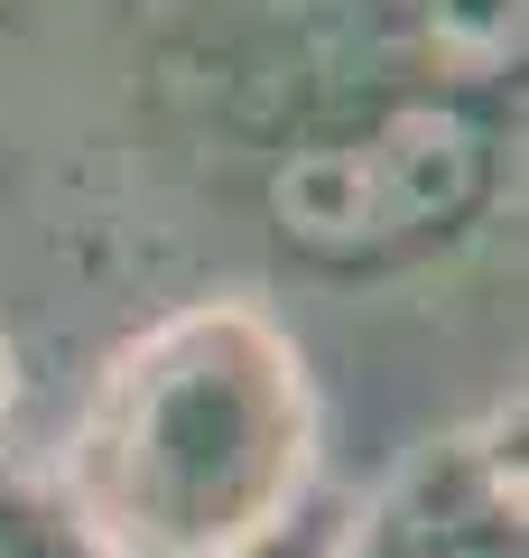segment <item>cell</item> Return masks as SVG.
Returning a JSON list of instances; mask_svg holds the SVG:
<instances>
[{"label":"cell","instance_id":"6da1fadb","mask_svg":"<svg viewBox=\"0 0 529 558\" xmlns=\"http://www.w3.org/2000/svg\"><path fill=\"white\" fill-rule=\"evenodd\" d=\"M121 558H223L325 494V400L288 317L242 289L149 317L47 457Z\"/></svg>","mask_w":529,"mask_h":558},{"label":"cell","instance_id":"7a4b0ae2","mask_svg":"<svg viewBox=\"0 0 529 558\" xmlns=\"http://www.w3.org/2000/svg\"><path fill=\"white\" fill-rule=\"evenodd\" d=\"M344 558H529L520 549V400H492L465 428H436L362 502H344Z\"/></svg>","mask_w":529,"mask_h":558},{"label":"cell","instance_id":"3957f363","mask_svg":"<svg viewBox=\"0 0 529 558\" xmlns=\"http://www.w3.org/2000/svg\"><path fill=\"white\" fill-rule=\"evenodd\" d=\"M0 558H121V549L65 502L47 465L0 457Z\"/></svg>","mask_w":529,"mask_h":558},{"label":"cell","instance_id":"277c9868","mask_svg":"<svg viewBox=\"0 0 529 558\" xmlns=\"http://www.w3.org/2000/svg\"><path fill=\"white\" fill-rule=\"evenodd\" d=\"M223 558H344V494H307L279 531H260V539H242V549H223Z\"/></svg>","mask_w":529,"mask_h":558},{"label":"cell","instance_id":"5b68a950","mask_svg":"<svg viewBox=\"0 0 529 558\" xmlns=\"http://www.w3.org/2000/svg\"><path fill=\"white\" fill-rule=\"evenodd\" d=\"M20 400H28V354H20V336H10V317H0V438H10Z\"/></svg>","mask_w":529,"mask_h":558}]
</instances>
